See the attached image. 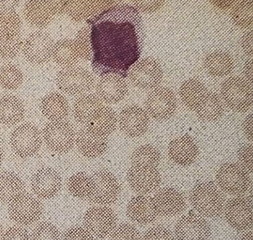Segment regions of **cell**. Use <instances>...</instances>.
Instances as JSON below:
<instances>
[{
	"label": "cell",
	"instance_id": "obj_43",
	"mask_svg": "<svg viewBox=\"0 0 253 240\" xmlns=\"http://www.w3.org/2000/svg\"><path fill=\"white\" fill-rule=\"evenodd\" d=\"M141 240H175L173 234L165 226L151 227L145 233Z\"/></svg>",
	"mask_w": 253,
	"mask_h": 240
},
{
	"label": "cell",
	"instance_id": "obj_39",
	"mask_svg": "<svg viewBox=\"0 0 253 240\" xmlns=\"http://www.w3.org/2000/svg\"><path fill=\"white\" fill-rule=\"evenodd\" d=\"M22 47V38L0 36V58L12 59L17 56Z\"/></svg>",
	"mask_w": 253,
	"mask_h": 240
},
{
	"label": "cell",
	"instance_id": "obj_45",
	"mask_svg": "<svg viewBox=\"0 0 253 240\" xmlns=\"http://www.w3.org/2000/svg\"><path fill=\"white\" fill-rule=\"evenodd\" d=\"M63 240H95L85 228L73 227L68 229L63 236Z\"/></svg>",
	"mask_w": 253,
	"mask_h": 240
},
{
	"label": "cell",
	"instance_id": "obj_54",
	"mask_svg": "<svg viewBox=\"0 0 253 240\" xmlns=\"http://www.w3.org/2000/svg\"><path fill=\"white\" fill-rule=\"evenodd\" d=\"M2 158H3V152H2V147L0 146V165L2 164Z\"/></svg>",
	"mask_w": 253,
	"mask_h": 240
},
{
	"label": "cell",
	"instance_id": "obj_46",
	"mask_svg": "<svg viewBox=\"0 0 253 240\" xmlns=\"http://www.w3.org/2000/svg\"><path fill=\"white\" fill-rule=\"evenodd\" d=\"M1 240H31V237L23 227L14 226L3 232Z\"/></svg>",
	"mask_w": 253,
	"mask_h": 240
},
{
	"label": "cell",
	"instance_id": "obj_6",
	"mask_svg": "<svg viewBox=\"0 0 253 240\" xmlns=\"http://www.w3.org/2000/svg\"><path fill=\"white\" fill-rule=\"evenodd\" d=\"M10 144L14 153L21 158L32 157L42 147V134L33 123H22L11 134Z\"/></svg>",
	"mask_w": 253,
	"mask_h": 240
},
{
	"label": "cell",
	"instance_id": "obj_17",
	"mask_svg": "<svg viewBox=\"0 0 253 240\" xmlns=\"http://www.w3.org/2000/svg\"><path fill=\"white\" fill-rule=\"evenodd\" d=\"M127 181L131 189L144 195L159 187L161 177L159 171L155 167L132 166L127 173Z\"/></svg>",
	"mask_w": 253,
	"mask_h": 240
},
{
	"label": "cell",
	"instance_id": "obj_53",
	"mask_svg": "<svg viewBox=\"0 0 253 240\" xmlns=\"http://www.w3.org/2000/svg\"><path fill=\"white\" fill-rule=\"evenodd\" d=\"M240 240H253V231H249L244 234Z\"/></svg>",
	"mask_w": 253,
	"mask_h": 240
},
{
	"label": "cell",
	"instance_id": "obj_19",
	"mask_svg": "<svg viewBox=\"0 0 253 240\" xmlns=\"http://www.w3.org/2000/svg\"><path fill=\"white\" fill-rule=\"evenodd\" d=\"M154 207L157 214L161 217H174L185 211L186 199L174 187H164L154 196Z\"/></svg>",
	"mask_w": 253,
	"mask_h": 240
},
{
	"label": "cell",
	"instance_id": "obj_33",
	"mask_svg": "<svg viewBox=\"0 0 253 240\" xmlns=\"http://www.w3.org/2000/svg\"><path fill=\"white\" fill-rule=\"evenodd\" d=\"M52 58L59 66L70 67L79 60V55L75 47L74 41L70 39H63L53 45Z\"/></svg>",
	"mask_w": 253,
	"mask_h": 240
},
{
	"label": "cell",
	"instance_id": "obj_44",
	"mask_svg": "<svg viewBox=\"0 0 253 240\" xmlns=\"http://www.w3.org/2000/svg\"><path fill=\"white\" fill-rule=\"evenodd\" d=\"M238 159L247 173H253V144H245L238 150Z\"/></svg>",
	"mask_w": 253,
	"mask_h": 240
},
{
	"label": "cell",
	"instance_id": "obj_51",
	"mask_svg": "<svg viewBox=\"0 0 253 240\" xmlns=\"http://www.w3.org/2000/svg\"><path fill=\"white\" fill-rule=\"evenodd\" d=\"M213 2L214 5H215L216 6L220 8H223V9H225V8H228L230 5H233V1H214Z\"/></svg>",
	"mask_w": 253,
	"mask_h": 240
},
{
	"label": "cell",
	"instance_id": "obj_5",
	"mask_svg": "<svg viewBox=\"0 0 253 240\" xmlns=\"http://www.w3.org/2000/svg\"><path fill=\"white\" fill-rule=\"evenodd\" d=\"M216 180L221 191L230 195L241 196L250 187L249 173L237 163H224L216 174Z\"/></svg>",
	"mask_w": 253,
	"mask_h": 240
},
{
	"label": "cell",
	"instance_id": "obj_24",
	"mask_svg": "<svg viewBox=\"0 0 253 240\" xmlns=\"http://www.w3.org/2000/svg\"><path fill=\"white\" fill-rule=\"evenodd\" d=\"M117 114L114 109L102 106L90 116L86 128L99 137H107L117 128Z\"/></svg>",
	"mask_w": 253,
	"mask_h": 240
},
{
	"label": "cell",
	"instance_id": "obj_40",
	"mask_svg": "<svg viewBox=\"0 0 253 240\" xmlns=\"http://www.w3.org/2000/svg\"><path fill=\"white\" fill-rule=\"evenodd\" d=\"M75 47L79 58L90 60L92 53L90 43V31L88 25L83 27L76 35L74 41Z\"/></svg>",
	"mask_w": 253,
	"mask_h": 240
},
{
	"label": "cell",
	"instance_id": "obj_35",
	"mask_svg": "<svg viewBox=\"0 0 253 240\" xmlns=\"http://www.w3.org/2000/svg\"><path fill=\"white\" fill-rule=\"evenodd\" d=\"M161 161V153L153 145L145 144L135 150L131 156L132 166H151L157 168Z\"/></svg>",
	"mask_w": 253,
	"mask_h": 240
},
{
	"label": "cell",
	"instance_id": "obj_7",
	"mask_svg": "<svg viewBox=\"0 0 253 240\" xmlns=\"http://www.w3.org/2000/svg\"><path fill=\"white\" fill-rule=\"evenodd\" d=\"M83 224L93 237L104 239L111 235L117 227V217L110 207L95 206L86 211Z\"/></svg>",
	"mask_w": 253,
	"mask_h": 240
},
{
	"label": "cell",
	"instance_id": "obj_8",
	"mask_svg": "<svg viewBox=\"0 0 253 240\" xmlns=\"http://www.w3.org/2000/svg\"><path fill=\"white\" fill-rule=\"evenodd\" d=\"M10 219L19 225L28 226L39 221L43 212L39 200L28 193H23L9 203L8 208Z\"/></svg>",
	"mask_w": 253,
	"mask_h": 240
},
{
	"label": "cell",
	"instance_id": "obj_12",
	"mask_svg": "<svg viewBox=\"0 0 253 240\" xmlns=\"http://www.w3.org/2000/svg\"><path fill=\"white\" fill-rule=\"evenodd\" d=\"M145 109L148 116L155 120H168L176 112V98L174 92L169 88H156L147 97Z\"/></svg>",
	"mask_w": 253,
	"mask_h": 240
},
{
	"label": "cell",
	"instance_id": "obj_49",
	"mask_svg": "<svg viewBox=\"0 0 253 240\" xmlns=\"http://www.w3.org/2000/svg\"><path fill=\"white\" fill-rule=\"evenodd\" d=\"M243 127H244L246 137L252 141L253 140V114H250L246 118Z\"/></svg>",
	"mask_w": 253,
	"mask_h": 240
},
{
	"label": "cell",
	"instance_id": "obj_2",
	"mask_svg": "<svg viewBox=\"0 0 253 240\" xmlns=\"http://www.w3.org/2000/svg\"><path fill=\"white\" fill-rule=\"evenodd\" d=\"M190 202L202 217L217 218L224 212V195L212 181L196 184L191 191Z\"/></svg>",
	"mask_w": 253,
	"mask_h": 240
},
{
	"label": "cell",
	"instance_id": "obj_26",
	"mask_svg": "<svg viewBox=\"0 0 253 240\" xmlns=\"http://www.w3.org/2000/svg\"><path fill=\"white\" fill-rule=\"evenodd\" d=\"M25 106L19 98L5 95L0 98V123L5 126H14L25 116Z\"/></svg>",
	"mask_w": 253,
	"mask_h": 240
},
{
	"label": "cell",
	"instance_id": "obj_22",
	"mask_svg": "<svg viewBox=\"0 0 253 240\" xmlns=\"http://www.w3.org/2000/svg\"><path fill=\"white\" fill-rule=\"evenodd\" d=\"M196 142L188 134L172 140L168 147V154L172 161L182 166L194 163L199 156Z\"/></svg>",
	"mask_w": 253,
	"mask_h": 240
},
{
	"label": "cell",
	"instance_id": "obj_48",
	"mask_svg": "<svg viewBox=\"0 0 253 240\" xmlns=\"http://www.w3.org/2000/svg\"><path fill=\"white\" fill-rule=\"evenodd\" d=\"M242 47L247 55H253V30L247 32L242 38Z\"/></svg>",
	"mask_w": 253,
	"mask_h": 240
},
{
	"label": "cell",
	"instance_id": "obj_28",
	"mask_svg": "<svg viewBox=\"0 0 253 240\" xmlns=\"http://www.w3.org/2000/svg\"><path fill=\"white\" fill-rule=\"evenodd\" d=\"M195 111L201 120L215 121L224 115V102L218 94L209 92L201 100Z\"/></svg>",
	"mask_w": 253,
	"mask_h": 240
},
{
	"label": "cell",
	"instance_id": "obj_29",
	"mask_svg": "<svg viewBox=\"0 0 253 240\" xmlns=\"http://www.w3.org/2000/svg\"><path fill=\"white\" fill-rule=\"evenodd\" d=\"M205 67L211 76L224 77L228 76L234 69V60L224 51H214L206 57Z\"/></svg>",
	"mask_w": 253,
	"mask_h": 240
},
{
	"label": "cell",
	"instance_id": "obj_38",
	"mask_svg": "<svg viewBox=\"0 0 253 240\" xmlns=\"http://www.w3.org/2000/svg\"><path fill=\"white\" fill-rule=\"evenodd\" d=\"M253 1H241L237 2L232 9L233 22L240 28H248L253 24Z\"/></svg>",
	"mask_w": 253,
	"mask_h": 240
},
{
	"label": "cell",
	"instance_id": "obj_25",
	"mask_svg": "<svg viewBox=\"0 0 253 240\" xmlns=\"http://www.w3.org/2000/svg\"><path fill=\"white\" fill-rule=\"evenodd\" d=\"M76 144L83 156L94 159L105 153L108 147V140L107 137H99L84 127L78 133Z\"/></svg>",
	"mask_w": 253,
	"mask_h": 240
},
{
	"label": "cell",
	"instance_id": "obj_32",
	"mask_svg": "<svg viewBox=\"0 0 253 240\" xmlns=\"http://www.w3.org/2000/svg\"><path fill=\"white\" fill-rule=\"evenodd\" d=\"M207 93L206 86L200 81L190 79L183 82L179 89V96L186 107L196 110L198 105Z\"/></svg>",
	"mask_w": 253,
	"mask_h": 240
},
{
	"label": "cell",
	"instance_id": "obj_11",
	"mask_svg": "<svg viewBox=\"0 0 253 240\" xmlns=\"http://www.w3.org/2000/svg\"><path fill=\"white\" fill-rule=\"evenodd\" d=\"M131 84L141 89H151L159 86L163 79V70L158 61L147 58L135 62L128 70Z\"/></svg>",
	"mask_w": 253,
	"mask_h": 240
},
{
	"label": "cell",
	"instance_id": "obj_55",
	"mask_svg": "<svg viewBox=\"0 0 253 240\" xmlns=\"http://www.w3.org/2000/svg\"><path fill=\"white\" fill-rule=\"evenodd\" d=\"M2 234H3V228H2V224H0V240L2 238Z\"/></svg>",
	"mask_w": 253,
	"mask_h": 240
},
{
	"label": "cell",
	"instance_id": "obj_37",
	"mask_svg": "<svg viewBox=\"0 0 253 240\" xmlns=\"http://www.w3.org/2000/svg\"><path fill=\"white\" fill-rule=\"evenodd\" d=\"M23 74L16 65L7 63L0 68V85L3 89L15 90L22 84Z\"/></svg>",
	"mask_w": 253,
	"mask_h": 240
},
{
	"label": "cell",
	"instance_id": "obj_16",
	"mask_svg": "<svg viewBox=\"0 0 253 240\" xmlns=\"http://www.w3.org/2000/svg\"><path fill=\"white\" fill-rule=\"evenodd\" d=\"M211 235L209 223L194 212L183 216L175 227L176 240H209Z\"/></svg>",
	"mask_w": 253,
	"mask_h": 240
},
{
	"label": "cell",
	"instance_id": "obj_10",
	"mask_svg": "<svg viewBox=\"0 0 253 240\" xmlns=\"http://www.w3.org/2000/svg\"><path fill=\"white\" fill-rule=\"evenodd\" d=\"M94 188L88 201L99 205L114 204L118 199L121 187L117 177L108 170L96 172L91 176Z\"/></svg>",
	"mask_w": 253,
	"mask_h": 240
},
{
	"label": "cell",
	"instance_id": "obj_4",
	"mask_svg": "<svg viewBox=\"0 0 253 240\" xmlns=\"http://www.w3.org/2000/svg\"><path fill=\"white\" fill-rule=\"evenodd\" d=\"M56 85L69 96H83L94 88V77L88 70L79 66L66 67L58 72Z\"/></svg>",
	"mask_w": 253,
	"mask_h": 240
},
{
	"label": "cell",
	"instance_id": "obj_42",
	"mask_svg": "<svg viewBox=\"0 0 253 240\" xmlns=\"http://www.w3.org/2000/svg\"><path fill=\"white\" fill-rule=\"evenodd\" d=\"M110 236V240H141L138 230L128 224H120Z\"/></svg>",
	"mask_w": 253,
	"mask_h": 240
},
{
	"label": "cell",
	"instance_id": "obj_34",
	"mask_svg": "<svg viewBox=\"0 0 253 240\" xmlns=\"http://www.w3.org/2000/svg\"><path fill=\"white\" fill-rule=\"evenodd\" d=\"M68 190L72 195L81 198L88 199L92 194L94 184L91 176L84 173H79L69 178L67 183Z\"/></svg>",
	"mask_w": 253,
	"mask_h": 240
},
{
	"label": "cell",
	"instance_id": "obj_30",
	"mask_svg": "<svg viewBox=\"0 0 253 240\" xmlns=\"http://www.w3.org/2000/svg\"><path fill=\"white\" fill-rule=\"evenodd\" d=\"M25 184L16 173L3 172L0 173V201L10 203L15 197L23 194Z\"/></svg>",
	"mask_w": 253,
	"mask_h": 240
},
{
	"label": "cell",
	"instance_id": "obj_3",
	"mask_svg": "<svg viewBox=\"0 0 253 240\" xmlns=\"http://www.w3.org/2000/svg\"><path fill=\"white\" fill-rule=\"evenodd\" d=\"M221 96L233 112H247L253 106V88L244 78L233 76L223 82Z\"/></svg>",
	"mask_w": 253,
	"mask_h": 240
},
{
	"label": "cell",
	"instance_id": "obj_27",
	"mask_svg": "<svg viewBox=\"0 0 253 240\" xmlns=\"http://www.w3.org/2000/svg\"><path fill=\"white\" fill-rule=\"evenodd\" d=\"M41 111L43 116L52 120H63L69 115V102L59 92H50L42 99Z\"/></svg>",
	"mask_w": 253,
	"mask_h": 240
},
{
	"label": "cell",
	"instance_id": "obj_1",
	"mask_svg": "<svg viewBox=\"0 0 253 240\" xmlns=\"http://www.w3.org/2000/svg\"><path fill=\"white\" fill-rule=\"evenodd\" d=\"M91 66L96 74L126 77L141 56L143 25L135 7L115 5L89 18Z\"/></svg>",
	"mask_w": 253,
	"mask_h": 240
},
{
	"label": "cell",
	"instance_id": "obj_15",
	"mask_svg": "<svg viewBox=\"0 0 253 240\" xmlns=\"http://www.w3.org/2000/svg\"><path fill=\"white\" fill-rule=\"evenodd\" d=\"M65 5L66 2L61 1H28L25 5L24 15L28 23L43 28L56 14L64 12Z\"/></svg>",
	"mask_w": 253,
	"mask_h": 240
},
{
	"label": "cell",
	"instance_id": "obj_50",
	"mask_svg": "<svg viewBox=\"0 0 253 240\" xmlns=\"http://www.w3.org/2000/svg\"><path fill=\"white\" fill-rule=\"evenodd\" d=\"M244 73L250 83H253V59L249 60L244 66Z\"/></svg>",
	"mask_w": 253,
	"mask_h": 240
},
{
	"label": "cell",
	"instance_id": "obj_36",
	"mask_svg": "<svg viewBox=\"0 0 253 240\" xmlns=\"http://www.w3.org/2000/svg\"><path fill=\"white\" fill-rule=\"evenodd\" d=\"M21 27V18L15 10L12 8L0 9V36H18L20 35Z\"/></svg>",
	"mask_w": 253,
	"mask_h": 240
},
{
	"label": "cell",
	"instance_id": "obj_14",
	"mask_svg": "<svg viewBox=\"0 0 253 240\" xmlns=\"http://www.w3.org/2000/svg\"><path fill=\"white\" fill-rule=\"evenodd\" d=\"M53 40L44 31H35L27 38L22 45L24 56L34 65H42L52 57Z\"/></svg>",
	"mask_w": 253,
	"mask_h": 240
},
{
	"label": "cell",
	"instance_id": "obj_47",
	"mask_svg": "<svg viewBox=\"0 0 253 240\" xmlns=\"http://www.w3.org/2000/svg\"><path fill=\"white\" fill-rule=\"evenodd\" d=\"M165 3V1H135V8H138L144 12H155L161 8Z\"/></svg>",
	"mask_w": 253,
	"mask_h": 240
},
{
	"label": "cell",
	"instance_id": "obj_31",
	"mask_svg": "<svg viewBox=\"0 0 253 240\" xmlns=\"http://www.w3.org/2000/svg\"><path fill=\"white\" fill-rule=\"evenodd\" d=\"M102 102L95 94H84L78 98L73 106V116L76 121L86 124L93 114L102 107Z\"/></svg>",
	"mask_w": 253,
	"mask_h": 240
},
{
	"label": "cell",
	"instance_id": "obj_18",
	"mask_svg": "<svg viewBox=\"0 0 253 240\" xmlns=\"http://www.w3.org/2000/svg\"><path fill=\"white\" fill-rule=\"evenodd\" d=\"M119 125L120 130L128 137H141L148 130L149 116L146 111L139 106H126L119 116Z\"/></svg>",
	"mask_w": 253,
	"mask_h": 240
},
{
	"label": "cell",
	"instance_id": "obj_20",
	"mask_svg": "<svg viewBox=\"0 0 253 240\" xmlns=\"http://www.w3.org/2000/svg\"><path fill=\"white\" fill-rule=\"evenodd\" d=\"M61 187V176L53 168L40 169L32 179V191L41 199H51L59 192Z\"/></svg>",
	"mask_w": 253,
	"mask_h": 240
},
{
	"label": "cell",
	"instance_id": "obj_9",
	"mask_svg": "<svg viewBox=\"0 0 253 240\" xmlns=\"http://www.w3.org/2000/svg\"><path fill=\"white\" fill-rule=\"evenodd\" d=\"M43 135L46 147L59 154L72 150L76 141L74 128L66 120L49 122L43 128Z\"/></svg>",
	"mask_w": 253,
	"mask_h": 240
},
{
	"label": "cell",
	"instance_id": "obj_21",
	"mask_svg": "<svg viewBox=\"0 0 253 240\" xmlns=\"http://www.w3.org/2000/svg\"><path fill=\"white\" fill-rule=\"evenodd\" d=\"M128 86L122 76L116 74H107L100 77L96 92L101 102L107 104H116L125 99L128 94Z\"/></svg>",
	"mask_w": 253,
	"mask_h": 240
},
{
	"label": "cell",
	"instance_id": "obj_23",
	"mask_svg": "<svg viewBox=\"0 0 253 240\" xmlns=\"http://www.w3.org/2000/svg\"><path fill=\"white\" fill-rule=\"evenodd\" d=\"M127 216L136 224L147 225L153 223L158 215L155 211L152 197L140 194L128 202Z\"/></svg>",
	"mask_w": 253,
	"mask_h": 240
},
{
	"label": "cell",
	"instance_id": "obj_41",
	"mask_svg": "<svg viewBox=\"0 0 253 240\" xmlns=\"http://www.w3.org/2000/svg\"><path fill=\"white\" fill-rule=\"evenodd\" d=\"M31 240H62L61 234L54 224L42 222L35 227Z\"/></svg>",
	"mask_w": 253,
	"mask_h": 240
},
{
	"label": "cell",
	"instance_id": "obj_52",
	"mask_svg": "<svg viewBox=\"0 0 253 240\" xmlns=\"http://www.w3.org/2000/svg\"><path fill=\"white\" fill-rule=\"evenodd\" d=\"M18 2L13 1H0V8H12L13 9L15 5Z\"/></svg>",
	"mask_w": 253,
	"mask_h": 240
},
{
	"label": "cell",
	"instance_id": "obj_13",
	"mask_svg": "<svg viewBox=\"0 0 253 240\" xmlns=\"http://www.w3.org/2000/svg\"><path fill=\"white\" fill-rule=\"evenodd\" d=\"M224 211L226 221L236 231L245 232L253 227V201L250 197H233L228 200Z\"/></svg>",
	"mask_w": 253,
	"mask_h": 240
}]
</instances>
